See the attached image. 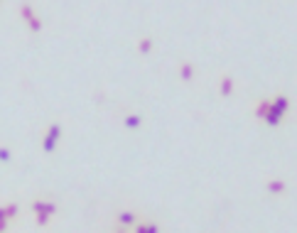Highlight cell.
Wrapping results in <instances>:
<instances>
[{
  "label": "cell",
  "mask_w": 297,
  "mask_h": 233,
  "mask_svg": "<svg viewBox=\"0 0 297 233\" xmlns=\"http://www.w3.org/2000/svg\"><path fill=\"white\" fill-rule=\"evenodd\" d=\"M20 18L27 22V30H30V32H35V35L42 32V20H39V15L35 13V8H32L30 3H22V5H20Z\"/></svg>",
  "instance_id": "cell-1"
},
{
  "label": "cell",
  "mask_w": 297,
  "mask_h": 233,
  "mask_svg": "<svg viewBox=\"0 0 297 233\" xmlns=\"http://www.w3.org/2000/svg\"><path fill=\"white\" fill-rule=\"evenodd\" d=\"M59 137H62V125H59V123H52V125L44 130V137H42V150H44V152H54Z\"/></svg>",
  "instance_id": "cell-2"
},
{
  "label": "cell",
  "mask_w": 297,
  "mask_h": 233,
  "mask_svg": "<svg viewBox=\"0 0 297 233\" xmlns=\"http://www.w3.org/2000/svg\"><path fill=\"white\" fill-rule=\"evenodd\" d=\"M30 206H32V211H35V214H47V216H54L56 214V204H54V201H49V199H35Z\"/></svg>",
  "instance_id": "cell-3"
},
{
  "label": "cell",
  "mask_w": 297,
  "mask_h": 233,
  "mask_svg": "<svg viewBox=\"0 0 297 233\" xmlns=\"http://www.w3.org/2000/svg\"><path fill=\"white\" fill-rule=\"evenodd\" d=\"M270 106L278 108L280 113H287V111H290V98L285 96V94H275V96L270 98Z\"/></svg>",
  "instance_id": "cell-4"
},
{
  "label": "cell",
  "mask_w": 297,
  "mask_h": 233,
  "mask_svg": "<svg viewBox=\"0 0 297 233\" xmlns=\"http://www.w3.org/2000/svg\"><path fill=\"white\" fill-rule=\"evenodd\" d=\"M265 189H268L270 194H285L287 182H285V179H268V182H265Z\"/></svg>",
  "instance_id": "cell-5"
},
{
  "label": "cell",
  "mask_w": 297,
  "mask_h": 233,
  "mask_svg": "<svg viewBox=\"0 0 297 233\" xmlns=\"http://www.w3.org/2000/svg\"><path fill=\"white\" fill-rule=\"evenodd\" d=\"M282 118H285V113H280L278 108H273V106H270V108H268V113H265V118H263V120H265L268 125H273V128H275V125H280V123H282Z\"/></svg>",
  "instance_id": "cell-6"
},
{
  "label": "cell",
  "mask_w": 297,
  "mask_h": 233,
  "mask_svg": "<svg viewBox=\"0 0 297 233\" xmlns=\"http://www.w3.org/2000/svg\"><path fill=\"white\" fill-rule=\"evenodd\" d=\"M135 223H138V214L135 211H121L118 214V226L128 228V226H135Z\"/></svg>",
  "instance_id": "cell-7"
},
{
  "label": "cell",
  "mask_w": 297,
  "mask_h": 233,
  "mask_svg": "<svg viewBox=\"0 0 297 233\" xmlns=\"http://www.w3.org/2000/svg\"><path fill=\"white\" fill-rule=\"evenodd\" d=\"M123 125H126L128 130H138V128L143 125V116H138V113H128V116L123 118Z\"/></svg>",
  "instance_id": "cell-8"
},
{
  "label": "cell",
  "mask_w": 297,
  "mask_h": 233,
  "mask_svg": "<svg viewBox=\"0 0 297 233\" xmlns=\"http://www.w3.org/2000/svg\"><path fill=\"white\" fill-rule=\"evenodd\" d=\"M180 76H182V81L194 79V64L192 61H180Z\"/></svg>",
  "instance_id": "cell-9"
},
{
  "label": "cell",
  "mask_w": 297,
  "mask_h": 233,
  "mask_svg": "<svg viewBox=\"0 0 297 233\" xmlns=\"http://www.w3.org/2000/svg\"><path fill=\"white\" fill-rule=\"evenodd\" d=\"M268 108H270V98H260L258 103H256V108H253V116L263 120L265 113H268Z\"/></svg>",
  "instance_id": "cell-10"
},
{
  "label": "cell",
  "mask_w": 297,
  "mask_h": 233,
  "mask_svg": "<svg viewBox=\"0 0 297 233\" xmlns=\"http://www.w3.org/2000/svg\"><path fill=\"white\" fill-rule=\"evenodd\" d=\"M219 89H221V96H231V91H233V76L223 74V76H221V84H219Z\"/></svg>",
  "instance_id": "cell-11"
},
{
  "label": "cell",
  "mask_w": 297,
  "mask_h": 233,
  "mask_svg": "<svg viewBox=\"0 0 297 233\" xmlns=\"http://www.w3.org/2000/svg\"><path fill=\"white\" fill-rule=\"evenodd\" d=\"M150 49H152V37H140L138 52H140V54H150Z\"/></svg>",
  "instance_id": "cell-12"
},
{
  "label": "cell",
  "mask_w": 297,
  "mask_h": 233,
  "mask_svg": "<svg viewBox=\"0 0 297 233\" xmlns=\"http://www.w3.org/2000/svg\"><path fill=\"white\" fill-rule=\"evenodd\" d=\"M3 209H5V216H8V218H15V216L20 214V206L15 204V201H8Z\"/></svg>",
  "instance_id": "cell-13"
},
{
  "label": "cell",
  "mask_w": 297,
  "mask_h": 233,
  "mask_svg": "<svg viewBox=\"0 0 297 233\" xmlns=\"http://www.w3.org/2000/svg\"><path fill=\"white\" fill-rule=\"evenodd\" d=\"M10 160H13V152H10V147L0 145V162H3V165H8Z\"/></svg>",
  "instance_id": "cell-14"
},
{
  "label": "cell",
  "mask_w": 297,
  "mask_h": 233,
  "mask_svg": "<svg viewBox=\"0 0 297 233\" xmlns=\"http://www.w3.org/2000/svg\"><path fill=\"white\" fill-rule=\"evenodd\" d=\"M35 218H37L39 228H47V226H49V221H52V216H47V214H35Z\"/></svg>",
  "instance_id": "cell-15"
},
{
  "label": "cell",
  "mask_w": 297,
  "mask_h": 233,
  "mask_svg": "<svg viewBox=\"0 0 297 233\" xmlns=\"http://www.w3.org/2000/svg\"><path fill=\"white\" fill-rule=\"evenodd\" d=\"M145 231L148 233H160V226H157V223H145Z\"/></svg>",
  "instance_id": "cell-16"
},
{
  "label": "cell",
  "mask_w": 297,
  "mask_h": 233,
  "mask_svg": "<svg viewBox=\"0 0 297 233\" xmlns=\"http://www.w3.org/2000/svg\"><path fill=\"white\" fill-rule=\"evenodd\" d=\"M133 233H148V231H145V223H140V221H138V223L133 226Z\"/></svg>",
  "instance_id": "cell-17"
},
{
  "label": "cell",
  "mask_w": 297,
  "mask_h": 233,
  "mask_svg": "<svg viewBox=\"0 0 297 233\" xmlns=\"http://www.w3.org/2000/svg\"><path fill=\"white\" fill-rule=\"evenodd\" d=\"M0 223H3V226H8V223H10V218L5 216V209H3V206H0Z\"/></svg>",
  "instance_id": "cell-18"
},
{
  "label": "cell",
  "mask_w": 297,
  "mask_h": 233,
  "mask_svg": "<svg viewBox=\"0 0 297 233\" xmlns=\"http://www.w3.org/2000/svg\"><path fill=\"white\" fill-rule=\"evenodd\" d=\"M8 231V226H3V223H0V233H5Z\"/></svg>",
  "instance_id": "cell-19"
}]
</instances>
